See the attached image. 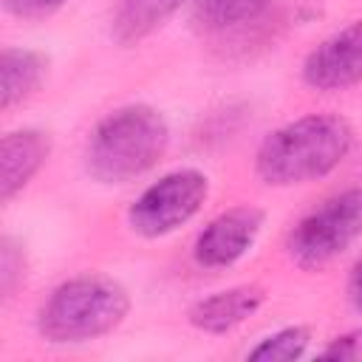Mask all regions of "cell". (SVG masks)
<instances>
[{"label": "cell", "instance_id": "cell-1", "mask_svg": "<svg viewBox=\"0 0 362 362\" xmlns=\"http://www.w3.org/2000/svg\"><path fill=\"white\" fill-rule=\"evenodd\" d=\"M354 147V127L337 113H308L272 130L257 153L255 173L269 187H297L334 173Z\"/></svg>", "mask_w": 362, "mask_h": 362}, {"label": "cell", "instance_id": "cell-14", "mask_svg": "<svg viewBox=\"0 0 362 362\" xmlns=\"http://www.w3.org/2000/svg\"><path fill=\"white\" fill-rule=\"evenodd\" d=\"M20 280H23V249L17 246L14 238L6 235L0 240V288H3V294L11 297Z\"/></svg>", "mask_w": 362, "mask_h": 362}, {"label": "cell", "instance_id": "cell-2", "mask_svg": "<svg viewBox=\"0 0 362 362\" xmlns=\"http://www.w3.org/2000/svg\"><path fill=\"white\" fill-rule=\"evenodd\" d=\"M170 144L167 119L150 105L110 110L88 136L85 170L102 184H127L158 164Z\"/></svg>", "mask_w": 362, "mask_h": 362}, {"label": "cell", "instance_id": "cell-17", "mask_svg": "<svg viewBox=\"0 0 362 362\" xmlns=\"http://www.w3.org/2000/svg\"><path fill=\"white\" fill-rule=\"evenodd\" d=\"M348 300L362 314V260H356L351 274H348Z\"/></svg>", "mask_w": 362, "mask_h": 362}, {"label": "cell", "instance_id": "cell-6", "mask_svg": "<svg viewBox=\"0 0 362 362\" xmlns=\"http://www.w3.org/2000/svg\"><path fill=\"white\" fill-rule=\"evenodd\" d=\"M263 209L257 206H232L215 215L201 235L195 238L192 257L201 269H229L235 266L257 240L263 229Z\"/></svg>", "mask_w": 362, "mask_h": 362}, {"label": "cell", "instance_id": "cell-12", "mask_svg": "<svg viewBox=\"0 0 362 362\" xmlns=\"http://www.w3.org/2000/svg\"><path fill=\"white\" fill-rule=\"evenodd\" d=\"M272 0H195V20L206 31H226L263 14Z\"/></svg>", "mask_w": 362, "mask_h": 362}, {"label": "cell", "instance_id": "cell-3", "mask_svg": "<svg viewBox=\"0 0 362 362\" xmlns=\"http://www.w3.org/2000/svg\"><path fill=\"white\" fill-rule=\"evenodd\" d=\"M130 311V294L105 274H79L59 283L40 305L37 331L54 345H76L116 331Z\"/></svg>", "mask_w": 362, "mask_h": 362}, {"label": "cell", "instance_id": "cell-4", "mask_svg": "<svg viewBox=\"0 0 362 362\" xmlns=\"http://www.w3.org/2000/svg\"><path fill=\"white\" fill-rule=\"evenodd\" d=\"M362 240V187L342 189L311 209L288 235V255L303 269H320Z\"/></svg>", "mask_w": 362, "mask_h": 362}, {"label": "cell", "instance_id": "cell-11", "mask_svg": "<svg viewBox=\"0 0 362 362\" xmlns=\"http://www.w3.org/2000/svg\"><path fill=\"white\" fill-rule=\"evenodd\" d=\"M48 59L31 48H3L0 54V107L11 110L25 102L45 79Z\"/></svg>", "mask_w": 362, "mask_h": 362}, {"label": "cell", "instance_id": "cell-5", "mask_svg": "<svg viewBox=\"0 0 362 362\" xmlns=\"http://www.w3.org/2000/svg\"><path fill=\"white\" fill-rule=\"evenodd\" d=\"M209 198V178L195 167H181L153 181L127 209V223L141 238H164L192 221Z\"/></svg>", "mask_w": 362, "mask_h": 362}, {"label": "cell", "instance_id": "cell-13", "mask_svg": "<svg viewBox=\"0 0 362 362\" xmlns=\"http://www.w3.org/2000/svg\"><path fill=\"white\" fill-rule=\"evenodd\" d=\"M311 342L308 328L303 325H286L269 337H263L255 348H249L246 359H263V362H294L300 356H305Z\"/></svg>", "mask_w": 362, "mask_h": 362}, {"label": "cell", "instance_id": "cell-7", "mask_svg": "<svg viewBox=\"0 0 362 362\" xmlns=\"http://www.w3.org/2000/svg\"><path fill=\"white\" fill-rule=\"evenodd\" d=\"M300 74L314 90H342L362 82V20L348 23L311 48Z\"/></svg>", "mask_w": 362, "mask_h": 362}, {"label": "cell", "instance_id": "cell-8", "mask_svg": "<svg viewBox=\"0 0 362 362\" xmlns=\"http://www.w3.org/2000/svg\"><path fill=\"white\" fill-rule=\"evenodd\" d=\"M51 139L42 130H11L0 141V198L11 201L48 161Z\"/></svg>", "mask_w": 362, "mask_h": 362}, {"label": "cell", "instance_id": "cell-15", "mask_svg": "<svg viewBox=\"0 0 362 362\" xmlns=\"http://www.w3.org/2000/svg\"><path fill=\"white\" fill-rule=\"evenodd\" d=\"M322 359H337V362H362V328L345 331L339 337H334L322 351Z\"/></svg>", "mask_w": 362, "mask_h": 362}, {"label": "cell", "instance_id": "cell-16", "mask_svg": "<svg viewBox=\"0 0 362 362\" xmlns=\"http://www.w3.org/2000/svg\"><path fill=\"white\" fill-rule=\"evenodd\" d=\"M68 0H3V8L20 20H42L59 11Z\"/></svg>", "mask_w": 362, "mask_h": 362}, {"label": "cell", "instance_id": "cell-9", "mask_svg": "<svg viewBox=\"0 0 362 362\" xmlns=\"http://www.w3.org/2000/svg\"><path fill=\"white\" fill-rule=\"evenodd\" d=\"M263 300H266V291L255 283L232 286L198 300L187 317H189V325L204 334H226L240 322H246L263 305Z\"/></svg>", "mask_w": 362, "mask_h": 362}, {"label": "cell", "instance_id": "cell-10", "mask_svg": "<svg viewBox=\"0 0 362 362\" xmlns=\"http://www.w3.org/2000/svg\"><path fill=\"white\" fill-rule=\"evenodd\" d=\"M187 0H119L110 17V37L119 45H139L156 34Z\"/></svg>", "mask_w": 362, "mask_h": 362}]
</instances>
